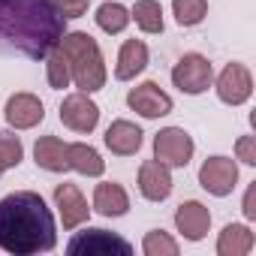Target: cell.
<instances>
[{
  "label": "cell",
  "instance_id": "cell-7",
  "mask_svg": "<svg viewBox=\"0 0 256 256\" xmlns=\"http://www.w3.org/2000/svg\"><path fill=\"white\" fill-rule=\"evenodd\" d=\"M238 181V166L229 157H208L199 169V184L211 196H229Z\"/></svg>",
  "mask_w": 256,
  "mask_h": 256
},
{
  "label": "cell",
  "instance_id": "cell-14",
  "mask_svg": "<svg viewBox=\"0 0 256 256\" xmlns=\"http://www.w3.org/2000/svg\"><path fill=\"white\" fill-rule=\"evenodd\" d=\"M139 190L145 199L151 202H163L172 193V175L169 166H163L160 160H145L139 169Z\"/></svg>",
  "mask_w": 256,
  "mask_h": 256
},
{
  "label": "cell",
  "instance_id": "cell-28",
  "mask_svg": "<svg viewBox=\"0 0 256 256\" xmlns=\"http://www.w3.org/2000/svg\"><path fill=\"white\" fill-rule=\"evenodd\" d=\"M235 154H238L241 163L256 166V136H241V139L235 142Z\"/></svg>",
  "mask_w": 256,
  "mask_h": 256
},
{
  "label": "cell",
  "instance_id": "cell-10",
  "mask_svg": "<svg viewBox=\"0 0 256 256\" xmlns=\"http://www.w3.org/2000/svg\"><path fill=\"white\" fill-rule=\"evenodd\" d=\"M126 106L133 112H139L142 118H163L172 112V96L163 94L157 82H142L139 88H133L126 94Z\"/></svg>",
  "mask_w": 256,
  "mask_h": 256
},
{
  "label": "cell",
  "instance_id": "cell-26",
  "mask_svg": "<svg viewBox=\"0 0 256 256\" xmlns=\"http://www.w3.org/2000/svg\"><path fill=\"white\" fill-rule=\"evenodd\" d=\"M24 157V148L18 142V136L0 133V169H16Z\"/></svg>",
  "mask_w": 256,
  "mask_h": 256
},
{
  "label": "cell",
  "instance_id": "cell-18",
  "mask_svg": "<svg viewBox=\"0 0 256 256\" xmlns=\"http://www.w3.org/2000/svg\"><path fill=\"white\" fill-rule=\"evenodd\" d=\"M34 160H36V166H42L46 172H64V169H70V163H66V145H64L58 136H42V139H36Z\"/></svg>",
  "mask_w": 256,
  "mask_h": 256
},
{
  "label": "cell",
  "instance_id": "cell-8",
  "mask_svg": "<svg viewBox=\"0 0 256 256\" xmlns=\"http://www.w3.org/2000/svg\"><path fill=\"white\" fill-rule=\"evenodd\" d=\"M60 120H64V126H70L76 133H90L96 126V120H100V106L82 90L70 94L60 102Z\"/></svg>",
  "mask_w": 256,
  "mask_h": 256
},
{
  "label": "cell",
  "instance_id": "cell-9",
  "mask_svg": "<svg viewBox=\"0 0 256 256\" xmlns=\"http://www.w3.org/2000/svg\"><path fill=\"white\" fill-rule=\"evenodd\" d=\"M250 94H253V78L244 64H229L217 76V96L226 106H241L250 100Z\"/></svg>",
  "mask_w": 256,
  "mask_h": 256
},
{
  "label": "cell",
  "instance_id": "cell-27",
  "mask_svg": "<svg viewBox=\"0 0 256 256\" xmlns=\"http://www.w3.org/2000/svg\"><path fill=\"white\" fill-rule=\"evenodd\" d=\"M48 4L64 16V18H82L90 6V0H48Z\"/></svg>",
  "mask_w": 256,
  "mask_h": 256
},
{
  "label": "cell",
  "instance_id": "cell-3",
  "mask_svg": "<svg viewBox=\"0 0 256 256\" xmlns=\"http://www.w3.org/2000/svg\"><path fill=\"white\" fill-rule=\"evenodd\" d=\"M58 46L66 54L72 82L82 94H94L106 84V60H102V52L90 34H82V30L64 34Z\"/></svg>",
  "mask_w": 256,
  "mask_h": 256
},
{
  "label": "cell",
  "instance_id": "cell-15",
  "mask_svg": "<svg viewBox=\"0 0 256 256\" xmlns=\"http://www.w3.org/2000/svg\"><path fill=\"white\" fill-rule=\"evenodd\" d=\"M106 148L118 157H130L142 148V130L130 120H112L106 130Z\"/></svg>",
  "mask_w": 256,
  "mask_h": 256
},
{
  "label": "cell",
  "instance_id": "cell-25",
  "mask_svg": "<svg viewBox=\"0 0 256 256\" xmlns=\"http://www.w3.org/2000/svg\"><path fill=\"white\" fill-rule=\"evenodd\" d=\"M142 250H145L148 256H178V241H175L169 232L154 229V232H148V235H145Z\"/></svg>",
  "mask_w": 256,
  "mask_h": 256
},
{
  "label": "cell",
  "instance_id": "cell-1",
  "mask_svg": "<svg viewBox=\"0 0 256 256\" xmlns=\"http://www.w3.org/2000/svg\"><path fill=\"white\" fill-rule=\"evenodd\" d=\"M54 241V217L40 193L18 190L0 199V250L12 256H34L48 253Z\"/></svg>",
  "mask_w": 256,
  "mask_h": 256
},
{
  "label": "cell",
  "instance_id": "cell-20",
  "mask_svg": "<svg viewBox=\"0 0 256 256\" xmlns=\"http://www.w3.org/2000/svg\"><path fill=\"white\" fill-rule=\"evenodd\" d=\"M66 163H70V169H76L82 175H90V178L102 175V169H106V163L100 160V154L90 145H84V142L66 145Z\"/></svg>",
  "mask_w": 256,
  "mask_h": 256
},
{
  "label": "cell",
  "instance_id": "cell-16",
  "mask_svg": "<svg viewBox=\"0 0 256 256\" xmlns=\"http://www.w3.org/2000/svg\"><path fill=\"white\" fill-rule=\"evenodd\" d=\"M148 66V46L142 40H126L118 52V66H114V78L130 82L136 78L142 70Z\"/></svg>",
  "mask_w": 256,
  "mask_h": 256
},
{
  "label": "cell",
  "instance_id": "cell-5",
  "mask_svg": "<svg viewBox=\"0 0 256 256\" xmlns=\"http://www.w3.org/2000/svg\"><path fill=\"white\" fill-rule=\"evenodd\" d=\"M193 157V139L181 126H166L154 139V160H160L169 169H184Z\"/></svg>",
  "mask_w": 256,
  "mask_h": 256
},
{
  "label": "cell",
  "instance_id": "cell-11",
  "mask_svg": "<svg viewBox=\"0 0 256 256\" xmlns=\"http://www.w3.org/2000/svg\"><path fill=\"white\" fill-rule=\"evenodd\" d=\"M54 205H58V214H60L64 229H76L78 223H84L90 217L88 199L82 196V190L76 184H58L54 187Z\"/></svg>",
  "mask_w": 256,
  "mask_h": 256
},
{
  "label": "cell",
  "instance_id": "cell-2",
  "mask_svg": "<svg viewBox=\"0 0 256 256\" xmlns=\"http://www.w3.org/2000/svg\"><path fill=\"white\" fill-rule=\"evenodd\" d=\"M64 22L48 0H0V40L28 58H46L66 34Z\"/></svg>",
  "mask_w": 256,
  "mask_h": 256
},
{
  "label": "cell",
  "instance_id": "cell-17",
  "mask_svg": "<svg viewBox=\"0 0 256 256\" xmlns=\"http://www.w3.org/2000/svg\"><path fill=\"white\" fill-rule=\"evenodd\" d=\"M94 208L102 214V217H120L130 211V196H126V190L120 184H96L94 190Z\"/></svg>",
  "mask_w": 256,
  "mask_h": 256
},
{
  "label": "cell",
  "instance_id": "cell-22",
  "mask_svg": "<svg viewBox=\"0 0 256 256\" xmlns=\"http://www.w3.org/2000/svg\"><path fill=\"white\" fill-rule=\"evenodd\" d=\"M46 78H48V84H52L54 90H64V88H70V82H72L70 60H66V54L60 52V46H54V48L46 54Z\"/></svg>",
  "mask_w": 256,
  "mask_h": 256
},
{
  "label": "cell",
  "instance_id": "cell-23",
  "mask_svg": "<svg viewBox=\"0 0 256 256\" xmlns=\"http://www.w3.org/2000/svg\"><path fill=\"white\" fill-rule=\"evenodd\" d=\"M172 12L181 28H196L208 16V0H172Z\"/></svg>",
  "mask_w": 256,
  "mask_h": 256
},
{
  "label": "cell",
  "instance_id": "cell-24",
  "mask_svg": "<svg viewBox=\"0 0 256 256\" xmlns=\"http://www.w3.org/2000/svg\"><path fill=\"white\" fill-rule=\"evenodd\" d=\"M96 24L106 34H120L126 24H130V10H124L120 4H102L96 10Z\"/></svg>",
  "mask_w": 256,
  "mask_h": 256
},
{
  "label": "cell",
  "instance_id": "cell-4",
  "mask_svg": "<svg viewBox=\"0 0 256 256\" xmlns=\"http://www.w3.org/2000/svg\"><path fill=\"white\" fill-rule=\"evenodd\" d=\"M66 253L70 256H78V253H84V256H108V253L130 256L133 244L120 235H114V232H108V229H84L66 244Z\"/></svg>",
  "mask_w": 256,
  "mask_h": 256
},
{
  "label": "cell",
  "instance_id": "cell-30",
  "mask_svg": "<svg viewBox=\"0 0 256 256\" xmlns=\"http://www.w3.org/2000/svg\"><path fill=\"white\" fill-rule=\"evenodd\" d=\"M0 172H4V169H0Z\"/></svg>",
  "mask_w": 256,
  "mask_h": 256
},
{
  "label": "cell",
  "instance_id": "cell-13",
  "mask_svg": "<svg viewBox=\"0 0 256 256\" xmlns=\"http://www.w3.org/2000/svg\"><path fill=\"white\" fill-rule=\"evenodd\" d=\"M175 226L178 232L187 238V241H202L208 226H211V214L202 202L190 199V202H181L178 211H175Z\"/></svg>",
  "mask_w": 256,
  "mask_h": 256
},
{
  "label": "cell",
  "instance_id": "cell-21",
  "mask_svg": "<svg viewBox=\"0 0 256 256\" xmlns=\"http://www.w3.org/2000/svg\"><path fill=\"white\" fill-rule=\"evenodd\" d=\"M130 18H136V24L145 34H163V6L157 0H136V6L130 10Z\"/></svg>",
  "mask_w": 256,
  "mask_h": 256
},
{
  "label": "cell",
  "instance_id": "cell-29",
  "mask_svg": "<svg viewBox=\"0 0 256 256\" xmlns=\"http://www.w3.org/2000/svg\"><path fill=\"white\" fill-rule=\"evenodd\" d=\"M241 211H244L247 220H256V187H253V184H250L247 193H244V208H241Z\"/></svg>",
  "mask_w": 256,
  "mask_h": 256
},
{
  "label": "cell",
  "instance_id": "cell-6",
  "mask_svg": "<svg viewBox=\"0 0 256 256\" xmlns=\"http://www.w3.org/2000/svg\"><path fill=\"white\" fill-rule=\"evenodd\" d=\"M211 78H214V70H211L208 58H202V54H184L175 64V70H172V82L184 94H202V90H208Z\"/></svg>",
  "mask_w": 256,
  "mask_h": 256
},
{
  "label": "cell",
  "instance_id": "cell-12",
  "mask_svg": "<svg viewBox=\"0 0 256 256\" xmlns=\"http://www.w3.org/2000/svg\"><path fill=\"white\" fill-rule=\"evenodd\" d=\"M6 124L16 126V130H30V126H36L46 112H42V102L34 96V94H12L6 100Z\"/></svg>",
  "mask_w": 256,
  "mask_h": 256
},
{
  "label": "cell",
  "instance_id": "cell-19",
  "mask_svg": "<svg viewBox=\"0 0 256 256\" xmlns=\"http://www.w3.org/2000/svg\"><path fill=\"white\" fill-rule=\"evenodd\" d=\"M250 250H253V232L241 223H229L217 238V253L220 256H244Z\"/></svg>",
  "mask_w": 256,
  "mask_h": 256
}]
</instances>
